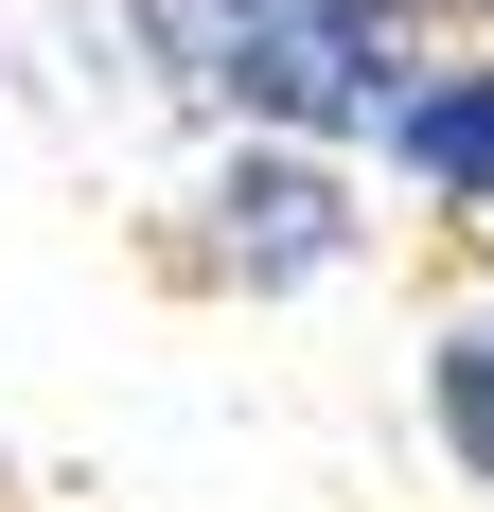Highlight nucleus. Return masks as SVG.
Here are the masks:
<instances>
[{"instance_id": "nucleus-4", "label": "nucleus", "mask_w": 494, "mask_h": 512, "mask_svg": "<svg viewBox=\"0 0 494 512\" xmlns=\"http://www.w3.org/2000/svg\"><path fill=\"white\" fill-rule=\"evenodd\" d=\"M477 36H494V0H477Z\"/></svg>"}, {"instance_id": "nucleus-5", "label": "nucleus", "mask_w": 494, "mask_h": 512, "mask_svg": "<svg viewBox=\"0 0 494 512\" xmlns=\"http://www.w3.org/2000/svg\"><path fill=\"white\" fill-rule=\"evenodd\" d=\"M477 301H494V283H477Z\"/></svg>"}, {"instance_id": "nucleus-2", "label": "nucleus", "mask_w": 494, "mask_h": 512, "mask_svg": "<svg viewBox=\"0 0 494 512\" xmlns=\"http://www.w3.org/2000/svg\"><path fill=\"white\" fill-rule=\"evenodd\" d=\"M353 248H371V212H353V159H318V142H212L177 177V265L212 301H300Z\"/></svg>"}, {"instance_id": "nucleus-1", "label": "nucleus", "mask_w": 494, "mask_h": 512, "mask_svg": "<svg viewBox=\"0 0 494 512\" xmlns=\"http://www.w3.org/2000/svg\"><path fill=\"white\" fill-rule=\"evenodd\" d=\"M142 89H177L212 142H389L406 71H424V0H106Z\"/></svg>"}, {"instance_id": "nucleus-3", "label": "nucleus", "mask_w": 494, "mask_h": 512, "mask_svg": "<svg viewBox=\"0 0 494 512\" xmlns=\"http://www.w3.org/2000/svg\"><path fill=\"white\" fill-rule=\"evenodd\" d=\"M371 159H389V177H406L424 212H459V230H494V36H477V53H424Z\"/></svg>"}]
</instances>
